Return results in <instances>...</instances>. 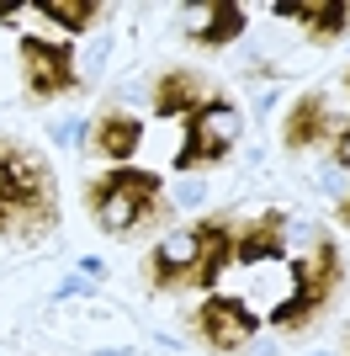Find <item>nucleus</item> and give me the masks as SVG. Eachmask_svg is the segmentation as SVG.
<instances>
[{
    "label": "nucleus",
    "mask_w": 350,
    "mask_h": 356,
    "mask_svg": "<svg viewBox=\"0 0 350 356\" xmlns=\"http://www.w3.org/2000/svg\"><path fill=\"white\" fill-rule=\"evenodd\" d=\"M53 223V165L27 144H0V234H43Z\"/></svg>",
    "instance_id": "nucleus-1"
},
{
    "label": "nucleus",
    "mask_w": 350,
    "mask_h": 356,
    "mask_svg": "<svg viewBox=\"0 0 350 356\" xmlns=\"http://www.w3.org/2000/svg\"><path fill=\"white\" fill-rule=\"evenodd\" d=\"M85 202L112 239H133V234H144V229L170 218L165 181L154 170H133V165H117V170L96 176L85 186Z\"/></svg>",
    "instance_id": "nucleus-2"
},
{
    "label": "nucleus",
    "mask_w": 350,
    "mask_h": 356,
    "mask_svg": "<svg viewBox=\"0 0 350 356\" xmlns=\"http://www.w3.org/2000/svg\"><path fill=\"white\" fill-rule=\"evenodd\" d=\"M340 287V245L329 234L313 239V250L292 266V293L276 303V314H271V325L287 330V335H297V330H308L313 319H319L324 309H329V298H335Z\"/></svg>",
    "instance_id": "nucleus-3"
},
{
    "label": "nucleus",
    "mask_w": 350,
    "mask_h": 356,
    "mask_svg": "<svg viewBox=\"0 0 350 356\" xmlns=\"http://www.w3.org/2000/svg\"><path fill=\"white\" fill-rule=\"evenodd\" d=\"M239 106L233 102H207L202 112L186 118V149L175 154V170H197V165H218L233 144H239Z\"/></svg>",
    "instance_id": "nucleus-4"
},
{
    "label": "nucleus",
    "mask_w": 350,
    "mask_h": 356,
    "mask_svg": "<svg viewBox=\"0 0 350 356\" xmlns=\"http://www.w3.org/2000/svg\"><path fill=\"white\" fill-rule=\"evenodd\" d=\"M202 255H207V218L197 229H175L154 245L149 255V282L154 293H181V287H197V271H202Z\"/></svg>",
    "instance_id": "nucleus-5"
},
{
    "label": "nucleus",
    "mask_w": 350,
    "mask_h": 356,
    "mask_svg": "<svg viewBox=\"0 0 350 356\" xmlns=\"http://www.w3.org/2000/svg\"><path fill=\"white\" fill-rule=\"evenodd\" d=\"M22 80H27L32 102H58V96L80 90L74 54L64 43H48V38H22Z\"/></svg>",
    "instance_id": "nucleus-6"
},
{
    "label": "nucleus",
    "mask_w": 350,
    "mask_h": 356,
    "mask_svg": "<svg viewBox=\"0 0 350 356\" xmlns=\"http://www.w3.org/2000/svg\"><path fill=\"white\" fill-rule=\"evenodd\" d=\"M191 325H197V335H202L212 351H244L249 341H255V330H260V319L239 303V298L228 293H212L202 303V309L191 314Z\"/></svg>",
    "instance_id": "nucleus-7"
},
{
    "label": "nucleus",
    "mask_w": 350,
    "mask_h": 356,
    "mask_svg": "<svg viewBox=\"0 0 350 356\" xmlns=\"http://www.w3.org/2000/svg\"><path fill=\"white\" fill-rule=\"evenodd\" d=\"M281 138H287L292 154H303V149H319V144H335V138H340V122H335V112H329V102H324L319 90H308L303 102H292Z\"/></svg>",
    "instance_id": "nucleus-8"
},
{
    "label": "nucleus",
    "mask_w": 350,
    "mask_h": 356,
    "mask_svg": "<svg viewBox=\"0 0 350 356\" xmlns=\"http://www.w3.org/2000/svg\"><path fill=\"white\" fill-rule=\"evenodd\" d=\"M239 32H244V6H233V0H202L186 11V38L197 48H223Z\"/></svg>",
    "instance_id": "nucleus-9"
},
{
    "label": "nucleus",
    "mask_w": 350,
    "mask_h": 356,
    "mask_svg": "<svg viewBox=\"0 0 350 356\" xmlns=\"http://www.w3.org/2000/svg\"><path fill=\"white\" fill-rule=\"evenodd\" d=\"M281 245H287V213H260V218H249L239 234H233V261L239 266H260V261H276Z\"/></svg>",
    "instance_id": "nucleus-10"
},
{
    "label": "nucleus",
    "mask_w": 350,
    "mask_h": 356,
    "mask_svg": "<svg viewBox=\"0 0 350 356\" xmlns=\"http://www.w3.org/2000/svg\"><path fill=\"white\" fill-rule=\"evenodd\" d=\"M212 102L202 86V74L191 70H165L160 80H154V112L160 118H191V112H202V106Z\"/></svg>",
    "instance_id": "nucleus-11"
},
{
    "label": "nucleus",
    "mask_w": 350,
    "mask_h": 356,
    "mask_svg": "<svg viewBox=\"0 0 350 356\" xmlns=\"http://www.w3.org/2000/svg\"><path fill=\"white\" fill-rule=\"evenodd\" d=\"M276 11L297 16L313 43H335V38L350 32V0H287V6H276Z\"/></svg>",
    "instance_id": "nucleus-12"
},
{
    "label": "nucleus",
    "mask_w": 350,
    "mask_h": 356,
    "mask_svg": "<svg viewBox=\"0 0 350 356\" xmlns=\"http://www.w3.org/2000/svg\"><path fill=\"white\" fill-rule=\"evenodd\" d=\"M138 138H144V128H138V118H128V112H101L96 128H90V149L106 154V160H133Z\"/></svg>",
    "instance_id": "nucleus-13"
},
{
    "label": "nucleus",
    "mask_w": 350,
    "mask_h": 356,
    "mask_svg": "<svg viewBox=\"0 0 350 356\" xmlns=\"http://www.w3.org/2000/svg\"><path fill=\"white\" fill-rule=\"evenodd\" d=\"M233 261V229L228 218H207V255H202V271H197V287H218L223 266Z\"/></svg>",
    "instance_id": "nucleus-14"
},
{
    "label": "nucleus",
    "mask_w": 350,
    "mask_h": 356,
    "mask_svg": "<svg viewBox=\"0 0 350 356\" xmlns=\"http://www.w3.org/2000/svg\"><path fill=\"white\" fill-rule=\"evenodd\" d=\"M38 11L53 16L58 27H69V32H90L101 22V6H96V0H38Z\"/></svg>",
    "instance_id": "nucleus-15"
},
{
    "label": "nucleus",
    "mask_w": 350,
    "mask_h": 356,
    "mask_svg": "<svg viewBox=\"0 0 350 356\" xmlns=\"http://www.w3.org/2000/svg\"><path fill=\"white\" fill-rule=\"evenodd\" d=\"M335 165L350 170V122H340V138H335Z\"/></svg>",
    "instance_id": "nucleus-16"
},
{
    "label": "nucleus",
    "mask_w": 350,
    "mask_h": 356,
    "mask_svg": "<svg viewBox=\"0 0 350 356\" xmlns=\"http://www.w3.org/2000/svg\"><path fill=\"white\" fill-rule=\"evenodd\" d=\"M335 213H340V223H345V229H350V197H345V202H340Z\"/></svg>",
    "instance_id": "nucleus-17"
}]
</instances>
